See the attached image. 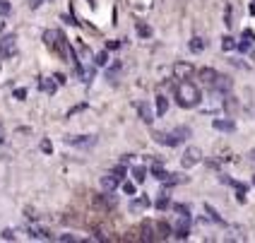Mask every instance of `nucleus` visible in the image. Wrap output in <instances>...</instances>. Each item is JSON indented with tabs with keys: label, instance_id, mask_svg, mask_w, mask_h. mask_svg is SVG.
<instances>
[{
	"label": "nucleus",
	"instance_id": "obj_35",
	"mask_svg": "<svg viewBox=\"0 0 255 243\" xmlns=\"http://www.w3.org/2000/svg\"><path fill=\"white\" fill-rule=\"evenodd\" d=\"M173 210H176L178 215H190V207H188V205H176Z\"/></svg>",
	"mask_w": 255,
	"mask_h": 243
},
{
	"label": "nucleus",
	"instance_id": "obj_11",
	"mask_svg": "<svg viewBox=\"0 0 255 243\" xmlns=\"http://www.w3.org/2000/svg\"><path fill=\"white\" fill-rule=\"evenodd\" d=\"M128 2H130V10L137 14H144L152 10V0H128Z\"/></svg>",
	"mask_w": 255,
	"mask_h": 243
},
{
	"label": "nucleus",
	"instance_id": "obj_30",
	"mask_svg": "<svg viewBox=\"0 0 255 243\" xmlns=\"http://www.w3.org/2000/svg\"><path fill=\"white\" fill-rule=\"evenodd\" d=\"M94 63H97V65H106V63H109V48H106V51H101V53H97Z\"/></svg>",
	"mask_w": 255,
	"mask_h": 243
},
{
	"label": "nucleus",
	"instance_id": "obj_2",
	"mask_svg": "<svg viewBox=\"0 0 255 243\" xmlns=\"http://www.w3.org/2000/svg\"><path fill=\"white\" fill-rule=\"evenodd\" d=\"M200 99H202V94H200L198 85L181 80V85L176 87V104L181 109H195V106H200Z\"/></svg>",
	"mask_w": 255,
	"mask_h": 243
},
{
	"label": "nucleus",
	"instance_id": "obj_45",
	"mask_svg": "<svg viewBox=\"0 0 255 243\" xmlns=\"http://www.w3.org/2000/svg\"><path fill=\"white\" fill-rule=\"evenodd\" d=\"M251 157H253V161H255V152H251Z\"/></svg>",
	"mask_w": 255,
	"mask_h": 243
},
{
	"label": "nucleus",
	"instance_id": "obj_13",
	"mask_svg": "<svg viewBox=\"0 0 255 243\" xmlns=\"http://www.w3.org/2000/svg\"><path fill=\"white\" fill-rule=\"evenodd\" d=\"M231 87H234V82L229 80V77H224V75H217V80H214V85H212V89H217V92H231Z\"/></svg>",
	"mask_w": 255,
	"mask_h": 243
},
{
	"label": "nucleus",
	"instance_id": "obj_28",
	"mask_svg": "<svg viewBox=\"0 0 255 243\" xmlns=\"http://www.w3.org/2000/svg\"><path fill=\"white\" fill-rule=\"evenodd\" d=\"M152 176H154L156 181H164V178H166V171H164L159 164H154V166H152Z\"/></svg>",
	"mask_w": 255,
	"mask_h": 243
},
{
	"label": "nucleus",
	"instance_id": "obj_34",
	"mask_svg": "<svg viewBox=\"0 0 255 243\" xmlns=\"http://www.w3.org/2000/svg\"><path fill=\"white\" fill-rule=\"evenodd\" d=\"M123 193H126V195H135V183H132V181H126V183H123Z\"/></svg>",
	"mask_w": 255,
	"mask_h": 243
},
{
	"label": "nucleus",
	"instance_id": "obj_15",
	"mask_svg": "<svg viewBox=\"0 0 255 243\" xmlns=\"http://www.w3.org/2000/svg\"><path fill=\"white\" fill-rule=\"evenodd\" d=\"M217 75H219V72L212 70V68H202V70H200V80H202V85L212 87L214 80H217Z\"/></svg>",
	"mask_w": 255,
	"mask_h": 243
},
{
	"label": "nucleus",
	"instance_id": "obj_16",
	"mask_svg": "<svg viewBox=\"0 0 255 243\" xmlns=\"http://www.w3.org/2000/svg\"><path fill=\"white\" fill-rule=\"evenodd\" d=\"M39 87H41V92H46V94H53L58 89V82H56V77L51 80V77H41L39 80Z\"/></svg>",
	"mask_w": 255,
	"mask_h": 243
},
{
	"label": "nucleus",
	"instance_id": "obj_5",
	"mask_svg": "<svg viewBox=\"0 0 255 243\" xmlns=\"http://www.w3.org/2000/svg\"><path fill=\"white\" fill-rule=\"evenodd\" d=\"M200 161H202V149L200 147H188L183 152V157H181V166L183 169H193V166H198Z\"/></svg>",
	"mask_w": 255,
	"mask_h": 243
},
{
	"label": "nucleus",
	"instance_id": "obj_3",
	"mask_svg": "<svg viewBox=\"0 0 255 243\" xmlns=\"http://www.w3.org/2000/svg\"><path fill=\"white\" fill-rule=\"evenodd\" d=\"M171 227L161 224V222H144L142 224V239L144 241H156V239H169Z\"/></svg>",
	"mask_w": 255,
	"mask_h": 243
},
{
	"label": "nucleus",
	"instance_id": "obj_20",
	"mask_svg": "<svg viewBox=\"0 0 255 243\" xmlns=\"http://www.w3.org/2000/svg\"><path fill=\"white\" fill-rule=\"evenodd\" d=\"M29 239H51V234L43 227H29Z\"/></svg>",
	"mask_w": 255,
	"mask_h": 243
},
{
	"label": "nucleus",
	"instance_id": "obj_7",
	"mask_svg": "<svg viewBox=\"0 0 255 243\" xmlns=\"http://www.w3.org/2000/svg\"><path fill=\"white\" fill-rule=\"evenodd\" d=\"M152 137H154V142L166 144V147H176V144L181 142V137H178L176 132H154Z\"/></svg>",
	"mask_w": 255,
	"mask_h": 243
},
{
	"label": "nucleus",
	"instance_id": "obj_24",
	"mask_svg": "<svg viewBox=\"0 0 255 243\" xmlns=\"http://www.w3.org/2000/svg\"><path fill=\"white\" fill-rule=\"evenodd\" d=\"M234 48H239V41L234 36H224L222 39V51H234Z\"/></svg>",
	"mask_w": 255,
	"mask_h": 243
},
{
	"label": "nucleus",
	"instance_id": "obj_42",
	"mask_svg": "<svg viewBox=\"0 0 255 243\" xmlns=\"http://www.w3.org/2000/svg\"><path fill=\"white\" fill-rule=\"evenodd\" d=\"M58 241H77V239H75V236H68V234H65V236H60Z\"/></svg>",
	"mask_w": 255,
	"mask_h": 243
},
{
	"label": "nucleus",
	"instance_id": "obj_31",
	"mask_svg": "<svg viewBox=\"0 0 255 243\" xmlns=\"http://www.w3.org/2000/svg\"><path fill=\"white\" fill-rule=\"evenodd\" d=\"M118 72H121V63H114V65H111V68L106 70V80H114Z\"/></svg>",
	"mask_w": 255,
	"mask_h": 243
},
{
	"label": "nucleus",
	"instance_id": "obj_9",
	"mask_svg": "<svg viewBox=\"0 0 255 243\" xmlns=\"http://www.w3.org/2000/svg\"><path fill=\"white\" fill-rule=\"evenodd\" d=\"M65 142L70 147H92V144H97V137L94 135H80V137H68Z\"/></svg>",
	"mask_w": 255,
	"mask_h": 243
},
{
	"label": "nucleus",
	"instance_id": "obj_39",
	"mask_svg": "<svg viewBox=\"0 0 255 243\" xmlns=\"http://www.w3.org/2000/svg\"><path fill=\"white\" fill-rule=\"evenodd\" d=\"M51 149H53V144L48 142V140H43V142H41V152H46V154H48Z\"/></svg>",
	"mask_w": 255,
	"mask_h": 243
},
{
	"label": "nucleus",
	"instance_id": "obj_4",
	"mask_svg": "<svg viewBox=\"0 0 255 243\" xmlns=\"http://www.w3.org/2000/svg\"><path fill=\"white\" fill-rule=\"evenodd\" d=\"M224 99H227V97H224L222 92L212 89V94H207V97L200 99L202 111H205V114H222V111H224Z\"/></svg>",
	"mask_w": 255,
	"mask_h": 243
},
{
	"label": "nucleus",
	"instance_id": "obj_6",
	"mask_svg": "<svg viewBox=\"0 0 255 243\" xmlns=\"http://www.w3.org/2000/svg\"><path fill=\"white\" fill-rule=\"evenodd\" d=\"M14 53H17V39H14V34L2 36L0 39V58H12Z\"/></svg>",
	"mask_w": 255,
	"mask_h": 243
},
{
	"label": "nucleus",
	"instance_id": "obj_22",
	"mask_svg": "<svg viewBox=\"0 0 255 243\" xmlns=\"http://www.w3.org/2000/svg\"><path fill=\"white\" fill-rule=\"evenodd\" d=\"M188 181V176H178V173H166V178L161 181V183H166V186H176V183H183Z\"/></svg>",
	"mask_w": 255,
	"mask_h": 243
},
{
	"label": "nucleus",
	"instance_id": "obj_38",
	"mask_svg": "<svg viewBox=\"0 0 255 243\" xmlns=\"http://www.w3.org/2000/svg\"><path fill=\"white\" fill-rule=\"evenodd\" d=\"M85 109H87V104H80V106H75V109H70V114H68V116L80 114V111H85Z\"/></svg>",
	"mask_w": 255,
	"mask_h": 243
},
{
	"label": "nucleus",
	"instance_id": "obj_18",
	"mask_svg": "<svg viewBox=\"0 0 255 243\" xmlns=\"http://www.w3.org/2000/svg\"><path fill=\"white\" fill-rule=\"evenodd\" d=\"M205 48H207V39H202V36H193V39H190V51L200 53V51H205Z\"/></svg>",
	"mask_w": 255,
	"mask_h": 243
},
{
	"label": "nucleus",
	"instance_id": "obj_26",
	"mask_svg": "<svg viewBox=\"0 0 255 243\" xmlns=\"http://www.w3.org/2000/svg\"><path fill=\"white\" fill-rule=\"evenodd\" d=\"M132 176H135V183H142V181L147 178V169H144V166H135V169H132Z\"/></svg>",
	"mask_w": 255,
	"mask_h": 243
},
{
	"label": "nucleus",
	"instance_id": "obj_1",
	"mask_svg": "<svg viewBox=\"0 0 255 243\" xmlns=\"http://www.w3.org/2000/svg\"><path fill=\"white\" fill-rule=\"evenodd\" d=\"M43 43L51 48V51H56L60 58H65L68 63H75V68L80 65V60L75 56V48L70 46V41L58 31V29H48V31H43Z\"/></svg>",
	"mask_w": 255,
	"mask_h": 243
},
{
	"label": "nucleus",
	"instance_id": "obj_10",
	"mask_svg": "<svg viewBox=\"0 0 255 243\" xmlns=\"http://www.w3.org/2000/svg\"><path fill=\"white\" fill-rule=\"evenodd\" d=\"M94 205H99V207H116V205H118V200H116L114 195H111V190H109V193L94 195Z\"/></svg>",
	"mask_w": 255,
	"mask_h": 243
},
{
	"label": "nucleus",
	"instance_id": "obj_29",
	"mask_svg": "<svg viewBox=\"0 0 255 243\" xmlns=\"http://www.w3.org/2000/svg\"><path fill=\"white\" fill-rule=\"evenodd\" d=\"M169 205H171L169 195H166V193H161V198H159V200H156V210H166V207H169Z\"/></svg>",
	"mask_w": 255,
	"mask_h": 243
},
{
	"label": "nucleus",
	"instance_id": "obj_19",
	"mask_svg": "<svg viewBox=\"0 0 255 243\" xmlns=\"http://www.w3.org/2000/svg\"><path fill=\"white\" fill-rule=\"evenodd\" d=\"M77 75L82 77L85 85H89V82L94 80V68H82V65H77Z\"/></svg>",
	"mask_w": 255,
	"mask_h": 243
},
{
	"label": "nucleus",
	"instance_id": "obj_27",
	"mask_svg": "<svg viewBox=\"0 0 255 243\" xmlns=\"http://www.w3.org/2000/svg\"><path fill=\"white\" fill-rule=\"evenodd\" d=\"M205 212L210 215V219H212V222H217V224H222V217L217 215V210H214L212 205H205Z\"/></svg>",
	"mask_w": 255,
	"mask_h": 243
},
{
	"label": "nucleus",
	"instance_id": "obj_8",
	"mask_svg": "<svg viewBox=\"0 0 255 243\" xmlns=\"http://www.w3.org/2000/svg\"><path fill=\"white\" fill-rule=\"evenodd\" d=\"M195 72V68L190 63H176L173 65V77L176 80H190V75Z\"/></svg>",
	"mask_w": 255,
	"mask_h": 243
},
{
	"label": "nucleus",
	"instance_id": "obj_21",
	"mask_svg": "<svg viewBox=\"0 0 255 243\" xmlns=\"http://www.w3.org/2000/svg\"><path fill=\"white\" fill-rule=\"evenodd\" d=\"M166 111H169V99H166L164 94H159V97H156V114L166 116Z\"/></svg>",
	"mask_w": 255,
	"mask_h": 243
},
{
	"label": "nucleus",
	"instance_id": "obj_37",
	"mask_svg": "<svg viewBox=\"0 0 255 243\" xmlns=\"http://www.w3.org/2000/svg\"><path fill=\"white\" fill-rule=\"evenodd\" d=\"M24 97H27V89H14V99H24Z\"/></svg>",
	"mask_w": 255,
	"mask_h": 243
},
{
	"label": "nucleus",
	"instance_id": "obj_44",
	"mask_svg": "<svg viewBox=\"0 0 255 243\" xmlns=\"http://www.w3.org/2000/svg\"><path fill=\"white\" fill-rule=\"evenodd\" d=\"M0 142H5V130H2V125H0Z\"/></svg>",
	"mask_w": 255,
	"mask_h": 243
},
{
	"label": "nucleus",
	"instance_id": "obj_43",
	"mask_svg": "<svg viewBox=\"0 0 255 243\" xmlns=\"http://www.w3.org/2000/svg\"><path fill=\"white\" fill-rule=\"evenodd\" d=\"M118 46H121V41H109V46H106V48H118Z\"/></svg>",
	"mask_w": 255,
	"mask_h": 243
},
{
	"label": "nucleus",
	"instance_id": "obj_40",
	"mask_svg": "<svg viewBox=\"0 0 255 243\" xmlns=\"http://www.w3.org/2000/svg\"><path fill=\"white\" fill-rule=\"evenodd\" d=\"M114 173H116V176H118V178H123V176H126V166H116V169H114Z\"/></svg>",
	"mask_w": 255,
	"mask_h": 243
},
{
	"label": "nucleus",
	"instance_id": "obj_32",
	"mask_svg": "<svg viewBox=\"0 0 255 243\" xmlns=\"http://www.w3.org/2000/svg\"><path fill=\"white\" fill-rule=\"evenodd\" d=\"M253 41H255V34L251 31V29H246V31H243V41L241 43H248V46H251Z\"/></svg>",
	"mask_w": 255,
	"mask_h": 243
},
{
	"label": "nucleus",
	"instance_id": "obj_46",
	"mask_svg": "<svg viewBox=\"0 0 255 243\" xmlns=\"http://www.w3.org/2000/svg\"><path fill=\"white\" fill-rule=\"evenodd\" d=\"M253 186H255V176H253Z\"/></svg>",
	"mask_w": 255,
	"mask_h": 243
},
{
	"label": "nucleus",
	"instance_id": "obj_41",
	"mask_svg": "<svg viewBox=\"0 0 255 243\" xmlns=\"http://www.w3.org/2000/svg\"><path fill=\"white\" fill-rule=\"evenodd\" d=\"M53 77H56L58 85H65V75H60V72H58V75H53Z\"/></svg>",
	"mask_w": 255,
	"mask_h": 243
},
{
	"label": "nucleus",
	"instance_id": "obj_14",
	"mask_svg": "<svg viewBox=\"0 0 255 243\" xmlns=\"http://www.w3.org/2000/svg\"><path fill=\"white\" fill-rule=\"evenodd\" d=\"M152 202L147 195H142V198H135V200H130V212H142V210H147Z\"/></svg>",
	"mask_w": 255,
	"mask_h": 243
},
{
	"label": "nucleus",
	"instance_id": "obj_36",
	"mask_svg": "<svg viewBox=\"0 0 255 243\" xmlns=\"http://www.w3.org/2000/svg\"><path fill=\"white\" fill-rule=\"evenodd\" d=\"M2 239H5V241H14V231L12 229H5V231H2Z\"/></svg>",
	"mask_w": 255,
	"mask_h": 243
},
{
	"label": "nucleus",
	"instance_id": "obj_12",
	"mask_svg": "<svg viewBox=\"0 0 255 243\" xmlns=\"http://www.w3.org/2000/svg\"><path fill=\"white\" fill-rule=\"evenodd\" d=\"M212 125H214V130H222V132H234L236 130V123L231 118H217Z\"/></svg>",
	"mask_w": 255,
	"mask_h": 243
},
{
	"label": "nucleus",
	"instance_id": "obj_25",
	"mask_svg": "<svg viewBox=\"0 0 255 243\" xmlns=\"http://www.w3.org/2000/svg\"><path fill=\"white\" fill-rule=\"evenodd\" d=\"M137 34H140L142 39H149V36H152V27L144 24V22H137Z\"/></svg>",
	"mask_w": 255,
	"mask_h": 243
},
{
	"label": "nucleus",
	"instance_id": "obj_23",
	"mask_svg": "<svg viewBox=\"0 0 255 243\" xmlns=\"http://www.w3.org/2000/svg\"><path fill=\"white\" fill-rule=\"evenodd\" d=\"M140 116H142V121H144L147 125H149V123L154 121V116H152V109H149L147 104H140Z\"/></svg>",
	"mask_w": 255,
	"mask_h": 243
},
{
	"label": "nucleus",
	"instance_id": "obj_33",
	"mask_svg": "<svg viewBox=\"0 0 255 243\" xmlns=\"http://www.w3.org/2000/svg\"><path fill=\"white\" fill-rule=\"evenodd\" d=\"M10 10H12V7H10V2L0 0V17H7V14H10Z\"/></svg>",
	"mask_w": 255,
	"mask_h": 243
},
{
	"label": "nucleus",
	"instance_id": "obj_17",
	"mask_svg": "<svg viewBox=\"0 0 255 243\" xmlns=\"http://www.w3.org/2000/svg\"><path fill=\"white\" fill-rule=\"evenodd\" d=\"M118 181H121V178H118V176H116V173L111 171V173H106V176L101 178V186L106 188V190H114V188L118 186Z\"/></svg>",
	"mask_w": 255,
	"mask_h": 243
}]
</instances>
